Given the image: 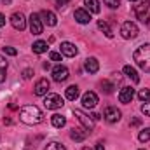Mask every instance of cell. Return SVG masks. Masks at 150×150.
Here are the masks:
<instances>
[{
  "label": "cell",
  "instance_id": "1",
  "mask_svg": "<svg viewBox=\"0 0 150 150\" xmlns=\"http://www.w3.org/2000/svg\"><path fill=\"white\" fill-rule=\"evenodd\" d=\"M19 119H21V122H25L28 126H35L44 120V113L35 105H25L19 110Z\"/></svg>",
  "mask_w": 150,
  "mask_h": 150
},
{
  "label": "cell",
  "instance_id": "2",
  "mask_svg": "<svg viewBox=\"0 0 150 150\" xmlns=\"http://www.w3.org/2000/svg\"><path fill=\"white\" fill-rule=\"evenodd\" d=\"M133 59H134V63H136L143 72L150 74V44L140 45V47L134 51Z\"/></svg>",
  "mask_w": 150,
  "mask_h": 150
},
{
  "label": "cell",
  "instance_id": "3",
  "mask_svg": "<svg viewBox=\"0 0 150 150\" xmlns=\"http://www.w3.org/2000/svg\"><path fill=\"white\" fill-rule=\"evenodd\" d=\"M134 14L142 23H150V2L143 0L138 5H134Z\"/></svg>",
  "mask_w": 150,
  "mask_h": 150
},
{
  "label": "cell",
  "instance_id": "4",
  "mask_svg": "<svg viewBox=\"0 0 150 150\" xmlns=\"http://www.w3.org/2000/svg\"><path fill=\"white\" fill-rule=\"evenodd\" d=\"M44 105H45V108L47 110H58V108H61L65 103H63V98L59 96V94H45V100H44Z\"/></svg>",
  "mask_w": 150,
  "mask_h": 150
},
{
  "label": "cell",
  "instance_id": "5",
  "mask_svg": "<svg viewBox=\"0 0 150 150\" xmlns=\"http://www.w3.org/2000/svg\"><path fill=\"white\" fill-rule=\"evenodd\" d=\"M120 35L126 40H131V38L138 37V26L133 23V21H126L122 26H120Z\"/></svg>",
  "mask_w": 150,
  "mask_h": 150
},
{
  "label": "cell",
  "instance_id": "6",
  "mask_svg": "<svg viewBox=\"0 0 150 150\" xmlns=\"http://www.w3.org/2000/svg\"><path fill=\"white\" fill-rule=\"evenodd\" d=\"M74 113H75V117L79 119V122L82 124V127L86 129V131H93V127H94V119L93 117H89L87 113H84L82 110H74Z\"/></svg>",
  "mask_w": 150,
  "mask_h": 150
},
{
  "label": "cell",
  "instance_id": "7",
  "mask_svg": "<svg viewBox=\"0 0 150 150\" xmlns=\"http://www.w3.org/2000/svg\"><path fill=\"white\" fill-rule=\"evenodd\" d=\"M120 110L117 108V107H107L105 110H103V119L108 122V124H115V122H119L120 120Z\"/></svg>",
  "mask_w": 150,
  "mask_h": 150
},
{
  "label": "cell",
  "instance_id": "8",
  "mask_svg": "<svg viewBox=\"0 0 150 150\" xmlns=\"http://www.w3.org/2000/svg\"><path fill=\"white\" fill-rule=\"evenodd\" d=\"M30 30H32V33L33 35H40L42 33V30H44V21L40 19V14H32L30 16Z\"/></svg>",
  "mask_w": 150,
  "mask_h": 150
},
{
  "label": "cell",
  "instance_id": "9",
  "mask_svg": "<svg viewBox=\"0 0 150 150\" xmlns=\"http://www.w3.org/2000/svg\"><path fill=\"white\" fill-rule=\"evenodd\" d=\"M68 77H70V72H68L67 67L58 65V67L52 68V79H54V82H65Z\"/></svg>",
  "mask_w": 150,
  "mask_h": 150
},
{
  "label": "cell",
  "instance_id": "10",
  "mask_svg": "<svg viewBox=\"0 0 150 150\" xmlns=\"http://www.w3.org/2000/svg\"><path fill=\"white\" fill-rule=\"evenodd\" d=\"M96 103H98V94L96 93H93V91L84 93V96H82V107L84 108H94Z\"/></svg>",
  "mask_w": 150,
  "mask_h": 150
},
{
  "label": "cell",
  "instance_id": "11",
  "mask_svg": "<svg viewBox=\"0 0 150 150\" xmlns=\"http://www.w3.org/2000/svg\"><path fill=\"white\" fill-rule=\"evenodd\" d=\"M11 25H12L16 30L23 32V30L26 28V19H25V16H23L21 12H14V14L11 16Z\"/></svg>",
  "mask_w": 150,
  "mask_h": 150
},
{
  "label": "cell",
  "instance_id": "12",
  "mask_svg": "<svg viewBox=\"0 0 150 150\" xmlns=\"http://www.w3.org/2000/svg\"><path fill=\"white\" fill-rule=\"evenodd\" d=\"M49 87H51V82L47 79H40V80H37V84L33 87V93L37 96H45L49 93Z\"/></svg>",
  "mask_w": 150,
  "mask_h": 150
},
{
  "label": "cell",
  "instance_id": "13",
  "mask_svg": "<svg viewBox=\"0 0 150 150\" xmlns=\"http://www.w3.org/2000/svg\"><path fill=\"white\" fill-rule=\"evenodd\" d=\"M134 98V89H131V86H126V87H122L120 89V93H119V101L120 103H131V100Z\"/></svg>",
  "mask_w": 150,
  "mask_h": 150
},
{
  "label": "cell",
  "instance_id": "14",
  "mask_svg": "<svg viewBox=\"0 0 150 150\" xmlns=\"http://www.w3.org/2000/svg\"><path fill=\"white\" fill-rule=\"evenodd\" d=\"M74 18H75V21L80 23V25H87L91 21V14L87 11H84V9H77L74 12Z\"/></svg>",
  "mask_w": 150,
  "mask_h": 150
},
{
  "label": "cell",
  "instance_id": "15",
  "mask_svg": "<svg viewBox=\"0 0 150 150\" xmlns=\"http://www.w3.org/2000/svg\"><path fill=\"white\" fill-rule=\"evenodd\" d=\"M77 52H79V49L75 47L72 42H63V44H61V54H63V56L74 58V56H77Z\"/></svg>",
  "mask_w": 150,
  "mask_h": 150
},
{
  "label": "cell",
  "instance_id": "16",
  "mask_svg": "<svg viewBox=\"0 0 150 150\" xmlns=\"http://www.w3.org/2000/svg\"><path fill=\"white\" fill-rule=\"evenodd\" d=\"M40 18L44 19V23H45L47 26H56V23H58L56 14H54L52 11H42V12H40Z\"/></svg>",
  "mask_w": 150,
  "mask_h": 150
},
{
  "label": "cell",
  "instance_id": "17",
  "mask_svg": "<svg viewBox=\"0 0 150 150\" xmlns=\"http://www.w3.org/2000/svg\"><path fill=\"white\" fill-rule=\"evenodd\" d=\"M84 68H86V72H89V74H96V72L100 70V63H98L96 58H87V59L84 61Z\"/></svg>",
  "mask_w": 150,
  "mask_h": 150
},
{
  "label": "cell",
  "instance_id": "18",
  "mask_svg": "<svg viewBox=\"0 0 150 150\" xmlns=\"http://www.w3.org/2000/svg\"><path fill=\"white\" fill-rule=\"evenodd\" d=\"M122 72H124V75H126L127 79H131L133 84H138V82H140V75H138V72H136L131 65H126V67L122 68Z\"/></svg>",
  "mask_w": 150,
  "mask_h": 150
},
{
  "label": "cell",
  "instance_id": "19",
  "mask_svg": "<svg viewBox=\"0 0 150 150\" xmlns=\"http://www.w3.org/2000/svg\"><path fill=\"white\" fill-rule=\"evenodd\" d=\"M87 133H89V131H86L84 127H74L72 133H70V138H72L74 142H84L86 136H87Z\"/></svg>",
  "mask_w": 150,
  "mask_h": 150
},
{
  "label": "cell",
  "instance_id": "20",
  "mask_svg": "<svg viewBox=\"0 0 150 150\" xmlns=\"http://www.w3.org/2000/svg\"><path fill=\"white\" fill-rule=\"evenodd\" d=\"M65 96H67V100L75 101V100L79 98V86H68V87L65 89Z\"/></svg>",
  "mask_w": 150,
  "mask_h": 150
},
{
  "label": "cell",
  "instance_id": "21",
  "mask_svg": "<svg viewBox=\"0 0 150 150\" xmlns=\"http://www.w3.org/2000/svg\"><path fill=\"white\" fill-rule=\"evenodd\" d=\"M84 5L87 7L89 12H94V14L100 12V2L98 0H84Z\"/></svg>",
  "mask_w": 150,
  "mask_h": 150
},
{
  "label": "cell",
  "instance_id": "22",
  "mask_svg": "<svg viewBox=\"0 0 150 150\" xmlns=\"http://www.w3.org/2000/svg\"><path fill=\"white\" fill-rule=\"evenodd\" d=\"M32 49H33L35 54H44V52L47 51V42H44V40H37V42L32 45Z\"/></svg>",
  "mask_w": 150,
  "mask_h": 150
},
{
  "label": "cell",
  "instance_id": "23",
  "mask_svg": "<svg viewBox=\"0 0 150 150\" xmlns=\"http://www.w3.org/2000/svg\"><path fill=\"white\" fill-rule=\"evenodd\" d=\"M98 28H100V30H101V32H103V33H105V35H107L108 38H112V37H113V32H112V28L108 26V23H107V21H103V19H100V21H98Z\"/></svg>",
  "mask_w": 150,
  "mask_h": 150
},
{
  "label": "cell",
  "instance_id": "24",
  "mask_svg": "<svg viewBox=\"0 0 150 150\" xmlns=\"http://www.w3.org/2000/svg\"><path fill=\"white\" fill-rule=\"evenodd\" d=\"M51 122H52L54 127H63V126L67 124V119H65L63 115H59V113H54V115L51 117Z\"/></svg>",
  "mask_w": 150,
  "mask_h": 150
},
{
  "label": "cell",
  "instance_id": "25",
  "mask_svg": "<svg viewBox=\"0 0 150 150\" xmlns=\"http://www.w3.org/2000/svg\"><path fill=\"white\" fill-rule=\"evenodd\" d=\"M5 72H7V59L0 56V84L5 80Z\"/></svg>",
  "mask_w": 150,
  "mask_h": 150
},
{
  "label": "cell",
  "instance_id": "26",
  "mask_svg": "<svg viewBox=\"0 0 150 150\" xmlns=\"http://www.w3.org/2000/svg\"><path fill=\"white\" fill-rule=\"evenodd\" d=\"M138 140H140L142 143H145V142H150V127L143 129V131H140V134H138Z\"/></svg>",
  "mask_w": 150,
  "mask_h": 150
},
{
  "label": "cell",
  "instance_id": "27",
  "mask_svg": "<svg viewBox=\"0 0 150 150\" xmlns=\"http://www.w3.org/2000/svg\"><path fill=\"white\" fill-rule=\"evenodd\" d=\"M138 98H140L142 101H150V89H140Z\"/></svg>",
  "mask_w": 150,
  "mask_h": 150
},
{
  "label": "cell",
  "instance_id": "28",
  "mask_svg": "<svg viewBox=\"0 0 150 150\" xmlns=\"http://www.w3.org/2000/svg\"><path fill=\"white\" fill-rule=\"evenodd\" d=\"M45 150H67V149L61 143H58V142H51V143H47Z\"/></svg>",
  "mask_w": 150,
  "mask_h": 150
},
{
  "label": "cell",
  "instance_id": "29",
  "mask_svg": "<svg viewBox=\"0 0 150 150\" xmlns=\"http://www.w3.org/2000/svg\"><path fill=\"white\" fill-rule=\"evenodd\" d=\"M101 87H103V91H105L107 94H112L113 93V84H110L108 80H103V82H101Z\"/></svg>",
  "mask_w": 150,
  "mask_h": 150
},
{
  "label": "cell",
  "instance_id": "30",
  "mask_svg": "<svg viewBox=\"0 0 150 150\" xmlns=\"http://www.w3.org/2000/svg\"><path fill=\"white\" fill-rule=\"evenodd\" d=\"M105 2V5H108L110 9H117L119 5H120V0H103Z\"/></svg>",
  "mask_w": 150,
  "mask_h": 150
},
{
  "label": "cell",
  "instance_id": "31",
  "mask_svg": "<svg viewBox=\"0 0 150 150\" xmlns=\"http://www.w3.org/2000/svg\"><path fill=\"white\" fill-rule=\"evenodd\" d=\"M142 112L145 113L147 117H150V101H145V103L142 105Z\"/></svg>",
  "mask_w": 150,
  "mask_h": 150
},
{
  "label": "cell",
  "instance_id": "32",
  "mask_svg": "<svg viewBox=\"0 0 150 150\" xmlns=\"http://www.w3.org/2000/svg\"><path fill=\"white\" fill-rule=\"evenodd\" d=\"M4 52L9 54V56H16V54H18V51H16L14 47H4Z\"/></svg>",
  "mask_w": 150,
  "mask_h": 150
},
{
  "label": "cell",
  "instance_id": "33",
  "mask_svg": "<svg viewBox=\"0 0 150 150\" xmlns=\"http://www.w3.org/2000/svg\"><path fill=\"white\" fill-rule=\"evenodd\" d=\"M49 58H51V61H61V54L59 52H54V51L49 54Z\"/></svg>",
  "mask_w": 150,
  "mask_h": 150
},
{
  "label": "cell",
  "instance_id": "34",
  "mask_svg": "<svg viewBox=\"0 0 150 150\" xmlns=\"http://www.w3.org/2000/svg\"><path fill=\"white\" fill-rule=\"evenodd\" d=\"M32 75H33V70L32 68H26V70H23V79H32Z\"/></svg>",
  "mask_w": 150,
  "mask_h": 150
},
{
  "label": "cell",
  "instance_id": "35",
  "mask_svg": "<svg viewBox=\"0 0 150 150\" xmlns=\"http://www.w3.org/2000/svg\"><path fill=\"white\" fill-rule=\"evenodd\" d=\"M140 124H142L140 119H133V120H131V126H140Z\"/></svg>",
  "mask_w": 150,
  "mask_h": 150
},
{
  "label": "cell",
  "instance_id": "36",
  "mask_svg": "<svg viewBox=\"0 0 150 150\" xmlns=\"http://www.w3.org/2000/svg\"><path fill=\"white\" fill-rule=\"evenodd\" d=\"M58 2V7H61V5H65V4H68L70 0H56Z\"/></svg>",
  "mask_w": 150,
  "mask_h": 150
},
{
  "label": "cell",
  "instance_id": "37",
  "mask_svg": "<svg viewBox=\"0 0 150 150\" xmlns=\"http://www.w3.org/2000/svg\"><path fill=\"white\" fill-rule=\"evenodd\" d=\"M0 26H5V18H4L2 12H0Z\"/></svg>",
  "mask_w": 150,
  "mask_h": 150
},
{
  "label": "cell",
  "instance_id": "38",
  "mask_svg": "<svg viewBox=\"0 0 150 150\" xmlns=\"http://www.w3.org/2000/svg\"><path fill=\"white\" fill-rule=\"evenodd\" d=\"M96 150H105V147H103V143H101V142H98V143H96Z\"/></svg>",
  "mask_w": 150,
  "mask_h": 150
},
{
  "label": "cell",
  "instance_id": "39",
  "mask_svg": "<svg viewBox=\"0 0 150 150\" xmlns=\"http://www.w3.org/2000/svg\"><path fill=\"white\" fill-rule=\"evenodd\" d=\"M82 150H91V149H89V147H84V149H82Z\"/></svg>",
  "mask_w": 150,
  "mask_h": 150
},
{
  "label": "cell",
  "instance_id": "40",
  "mask_svg": "<svg viewBox=\"0 0 150 150\" xmlns=\"http://www.w3.org/2000/svg\"><path fill=\"white\" fill-rule=\"evenodd\" d=\"M129 2H136V0H129Z\"/></svg>",
  "mask_w": 150,
  "mask_h": 150
},
{
  "label": "cell",
  "instance_id": "41",
  "mask_svg": "<svg viewBox=\"0 0 150 150\" xmlns=\"http://www.w3.org/2000/svg\"><path fill=\"white\" fill-rule=\"evenodd\" d=\"M26 150H32V149H26Z\"/></svg>",
  "mask_w": 150,
  "mask_h": 150
},
{
  "label": "cell",
  "instance_id": "42",
  "mask_svg": "<svg viewBox=\"0 0 150 150\" xmlns=\"http://www.w3.org/2000/svg\"><path fill=\"white\" fill-rule=\"evenodd\" d=\"M140 150H143V149H140Z\"/></svg>",
  "mask_w": 150,
  "mask_h": 150
}]
</instances>
